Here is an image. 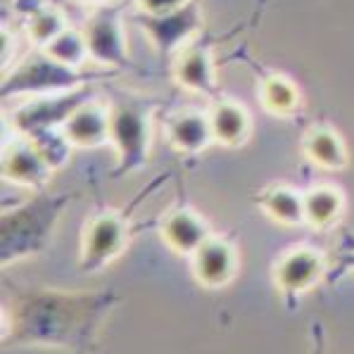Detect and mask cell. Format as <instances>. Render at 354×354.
<instances>
[{
	"label": "cell",
	"mask_w": 354,
	"mask_h": 354,
	"mask_svg": "<svg viewBox=\"0 0 354 354\" xmlns=\"http://www.w3.org/2000/svg\"><path fill=\"white\" fill-rule=\"evenodd\" d=\"M127 5L129 0H117L93 10L84 24V34L91 48V59L100 67L114 69V72H140L133 62L127 43Z\"/></svg>",
	"instance_id": "cell-6"
},
{
	"label": "cell",
	"mask_w": 354,
	"mask_h": 354,
	"mask_svg": "<svg viewBox=\"0 0 354 354\" xmlns=\"http://www.w3.org/2000/svg\"><path fill=\"white\" fill-rule=\"evenodd\" d=\"M254 3H257V12H259V10H264V5H266V0H254Z\"/></svg>",
	"instance_id": "cell-29"
},
{
	"label": "cell",
	"mask_w": 354,
	"mask_h": 354,
	"mask_svg": "<svg viewBox=\"0 0 354 354\" xmlns=\"http://www.w3.org/2000/svg\"><path fill=\"white\" fill-rule=\"evenodd\" d=\"M165 138L169 148L176 150L183 157H195L214 143V133H212L209 114L205 110H195V107H183V110L169 112L165 117Z\"/></svg>",
	"instance_id": "cell-14"
},
{
	"label": "cell",
	"mask_w": 354,
	"mask_h": 354,
	"mask_svg": "<svg viewBox=\"0 0 354 354\" xmlns=\"http://www.w3.org/2000/svg\"><path fill=\"white\" fill-rule=\"evenodd\" d=\"M110 105H105L95 95L93 100L84 102L69 117L62 131L67 133V138L72 140L76 150H95L102 148V145H110Z\"/></svg>",
	"instance_id": "cell-18"
},
{
	"label": "cell",
	"mask_w": 354,
	"mask_h": 354,
	"mask_svg": "<svg viewBox=\"0 0 354 354\" xmlns=\"http://www.w3.org/2000/svg\"><path fill=\"white\" fill-rule=\"evenodd\" d=\"M160 97L117 93L110 102V145L117 155L112 178L143 171L152 150V119L160 112Z\"/></svg>",
	"instance_id": "cell-3"
},
{
	"label": "cell",
	"mask_w": 354,
	"mask_h": 354,
	"mask_svg": "<svg viewBox=\"0 0 354 354\" xmlns=\"http://www.w3.org/2000/svg\"><path fill=\"white\" fill-rule=\"evenodd\" d=\"M233 55L241 57V62L248 64L254 72V76H257V97H259V105L266 112L274 114V117H292L299 110V105H302V91H299V86L290 76L261 67L245 50H238Z\"/></svg>",
	"instance_id": "cell-13"
},
{
	"label": "cell",
	"mask_w": 354,
	"mask_h": 354,
	"mask_svg": "<svg viewBox=\"0 0 354 354\" xmlns=\"http://www.w3.org/2000/svg\"><path fill=\"white\" fill-rule=\"evenodd\" d=\"M136 5L138 12H148V15H165L174 12V10L188 5L190 0H131Z\"/></svg>",
	"instance_id": "cell-26"
},
{
	"label": "cell",
	"mask_w": 354,
	"mask_h": 354,
	"mask_svg": "<svg viewBox=\"0 0 354 354\" xmlns=\"http://www.w3.org/2000/svg\"><path fill=\"white\" fill-rule=\"evenodd\" d=\"M95 95V84H88L72 91H62V93L29 97L5 117V127L21 136H34L38 131L48 129H62L69 122V117L84 102L93 100Z\"/></svg>",
	"instance_id": "cell-8"
},
{
	"label": "cell",
	"mask_w": 354,
	"mask_h": 354,
	"mask_svg": "<svg viewBox=\"0 0 354 354\" xmlns=\"http://www.w3.org/2000/svg\"><path fill=\"white\" fill-rule=\"evenodd\" d=\"M119 302L114 290L12 286L3 299V345L86 354Z\"/></svg>",
	"instance_id": "cell-1"
},
{
	"label": "cell",
	"mask_w": 354,
	"mask_h": 354,
	"mask_svg": "<svg viewBox=\"0 0 354 354\" xmlns=\"http://www.w3.org/2000/svg\"><path fill=\"white\" fill-rule=\"evenodd\" d=\"M19 53V29L10 26L8 19H3V29H0V57H3V72H8L15 62H17Z\"/></svg>",
	"instance_id": "cell-24"
},
{
	"label": "cell",
	"mask_w": 354,
	"mask_h": 354,
	"mask_svg": "<svg viewBox=\"0 0 354 354\" xmlns=\"http://www.w3.org/2000/svg\"><path fill=\"white\" fill-rule=\"evenodd\" d=\"M216 36L200 34L195 41H190L181 53H176L171 59V79L178 84V88L188 91L200 97H216L219 91V76H216V59H214Z\"/></svg>",
	"instance_id": "cell-10"
},
{
	"label": "cell",
	"mask_w": 354,
	"mask_h": 354,
	"mask_svg": "<svg viewBox=\"0 0 354 354\" xmlns=\"http://www.w3.org/2000/svg\"><path fill=\"white\" fill-rule=\"evenodd\" d=\"M26 138H29L31 143L36 145L38 152L46 157V162L53 169H55V171H59L62 167L69 165V160H72V155H74V150H76L74 145H72V140L67 138V133H64L62 129L38 131V133L26 136Z\"/></svg>",
	"instance_id": "cell-23"
},
{
	"label": "cell",
	"mask_w": 354,
	"mask_h": 354,
	"mask_svg": "<svg viewBox=\"0 0 354 354\" xmlns=\"http://www.w3.org/2000/svg\"><path fill=\"white\" fill-rule=\"evenodd\" d=\"M76 193H53L43 188L34 190L29 200L3 207L0 216V264L3 269L43 254L55 238L57 224Z\"/></svg>",
	"instance_id": "cell-2"
},
{
	"label": "cell",
	"mask_w": 354,
	"mask_h": 354,
	"mask_svg": "<svg viewBox=\"0 0 354 354\" xmlns=\"http://www.w3.org/2000/svg\"><path fill=\"white\" fill-rule=\"evenodd\" d=\"M0 174H3V181L10 183V186L26 188V190H43L53 181L55 169L48 165L46 157L38 152V148L26 136L10 131V136H5L3 140Z\"/></svg>",
	"instance_id": "cell-11"
},
{
	"label": "cell",
	"mask_w": 354,
	"mask_h": 354,
	"mask_svg": "<svg viewBox=\"0 0 354 354\" xmlns=\"http://www.w3.org/2000/svg\"><path fill=\"white\" fill-rule=\"evenodd\" d=\"M345 193L337 186L319 183L304 190V221L314 231H328L342 219Z\"/></svg>",
	"instance_id": "cell-21"
},
{
	"label": "cell",
	"mask_w": 354,
	"mask_h": 354,
	"mask_svg": "<svg viewBox=\"0 0 354 354\" xmlns=\"http://www.w3.org/2000/svg\"><path fill=\"white\" fill-rule=\"evenodd\" d=\"M188 259L193 279L207 290L226 288L236 279L238 266H241L236 243L226 236H216V233H212Z\"/></svg>",
	"instance_id": "cell-12"
},
{
	"label": "cell",
	"mask_w": 354,
	"mask_h": 354,
	"mask_svg": "<svg viewBox=\"0 0 354 354\" xmlns=\"http://www.w3.org/2000/svg\"><path fill=\"white\" fill-rule=\"evenodd\" d=\"M76 5H91V8H100V5L107 3H117V0H74Z\"/></svg>",
	"instance_id": "cell-27"
},
{
	"label": "cell",
	"mask_w": 354,
	"mask_h": 354,
	"mask_svg": "<svg viewBox=\"0 0 354 354\" xmlns=\"http://www.w3.org/2000/svg\"><path fill=\"white\" fill-rule=\"evenodd\" d=\"M43 50L53 59H57V62L67 64V67H72V69H86V64L93 62L84 29H76L72 24H69L62 34H57L53 38Z\"/></svg>",
	"instance_id": "cell-22"
},
{
	"label": "cell",
	"mask_w": 354,
	"mask_h": 354,
	"mask_svg": "<svg viewBox=\"0 0 354 354\" xmlns=\"http://www.w3.org/2000/svg\"><path fill=\"white\" fill-rule=\"evenodd\" d=\"M207 114H209L214 143L221 148H241L250 140L252 133V117L248 107L238 102L236 97L219 93L207 100Z\"/></svg>",
	"instance_id": "cell-17"
},
{
	"label": "cell",
	"mask_w": 354,
	"mask_h": 354,
	"mask_svg": "<svg viewBox=\"0 0 354 354\" xmlns=\"http://www.w3.org/2000/svg\"><path fill=\"white\" fill-rule=\"evenodd\" d=\"M131 21L143 31L160 59H174V55L181 53L190 41L205 34V10L200 0H190L183 8L165 15H148L136 10Z\"/></svg>",
	"instance_id": "cell-7"
},
{
	"label": "cell",
	"mask_w": 354,
	"mask_h": 354,
	"mask_svg": "<svg viewBox=\"0 0 354 354\" xmlns=\"http://www.w3.org/2000/svg\"><path fill=\"white\" fill-rule=\"evenodd\" d=\"M12 15L19 17L21 34L29 38L31 48H46L69 26L67 15L53 0H12Z\"/></svg>",
	"instance_id": "cell-16"
},
{
	"label": "cell",
	"mask_w": 354,
	"mask_h": 354,
	"mask_svg": "<svg viewBox=\"0 0 354 354\" xmlns=\"http://www.w3.org/2000/svg\"><path fill=\"white\" fill-rule=\"evenodd\" d=\"M345 274H354V238L352 236H347L345 243H342V250H340V254H337V264H335V269L330 271L328 279L337 281Z\"/></svg>",
	"instance_id": "cell-25"
},
{
	"label": "cell",
	"mask_w": 354,
	"mask_h": 354,
	"mask_svg": "<svg viewBox=\"0 0 354 354\" xmlns=\"http://www.w3.org/2000/svg\"><path fill=\"white\" fill-rule=\"evenodd\" d=\"M160 236L171 252L190 257L212 236V226L193 207L176 205L160 219Z\"/></svg>",
	"instance_id": "cell-15"
},
{
	"label": "cell",
	"mask_w": 354,
	"mask_h": 354,
	"mask_svg": "<svg viewBox=\"0 0 354 354\" xmlns=\"http://www.w3.org/2000/svg\"><path fill=\"white\" fill-rule=\"evenodd\" d=\"M299 148L314 167L326 169V171H342L350 165V152H347L340 131L326 122H319L304 131Z\"/></svg>",
	"instance_id": "cell-19"
},
{
	"label": "cell",
	"mask_w": 354,
	"mask_h": 354,
	"mask_svg": "<svg viewBox=\"0 0 354 354\" xmlns=\"http://www.w3.org/2000/svg\"><path fill=\"white\" fill-rule=\"evenodd\" d=\"M328 274V259L314 245H295L274 261V286L288 307H295L297 299L317 288Z\"/></svg>",
	"instance_id": "cell-9"
},
{
	"label": "cell",
	"mask_w": 354,
	"mask_h": 354,
	"mask_svg": "<svg viewBox=\"0 0 354 354\" xmlns=\"http://www.w3.org/2000/svg\"><path fill=\"white\" fill-rule=\"evenodd\" d=\"M314 340H317V350H314V354H321V347H319V342H321V330H319V328H314Z\"/></svg>",
	"instance_id": "cell-28"
},
{
	"label": "cell",
	"mask_w": 354,
	"mask_h": 354,
	"mask_svg": "<svg viewBox=\"0 0 354 354\" xmlns=\"http://www.w3.org/2000/svg\"><path fill=\"white\" fill-rule=\"evenodd\" d=\"M252 203L276 224L288 228L307 226V221H304V190L290 186V183H271V186L261 188L252 198Z\"/></svg>",
	"instance_id": "cell-20"
},
{
	"label": "cell",
	"mask_w": 354,
	"mask_h": 354,
	"mask_svg": "<svg viewBox=\"0 0 354 354\" xmlns=\"http://www.w3.org/2000/svg\"><path fill=\"white\" fill-rule=\"evenodd\" d=\"M102 74L88 72V69H72L48 55L43 48H34L24 57L17 59L8 72H3L0 95L3 100H29L38 95L62 93L79 86L100 84Z\"/></svg>",
	"instance_id": "cell-4"
},
{
	"label": "cell",
	"mask_w": 354,
	"mask_h": 354,
	"mask_svg": "<svg viewBox=\"0 0 354 354\" xmlns=\"http://www.w3.org/2000/svg\"><path fill=\"white\" fill-rule=\"evenodd\" d=\"M133 238V224L129 212L122 209H100L88 216L81 233L79 250V271L86 276L100 274L102 269L119 259Z\"/></svg>",
	"instance_id": "cell-5"
}]
</instances>
